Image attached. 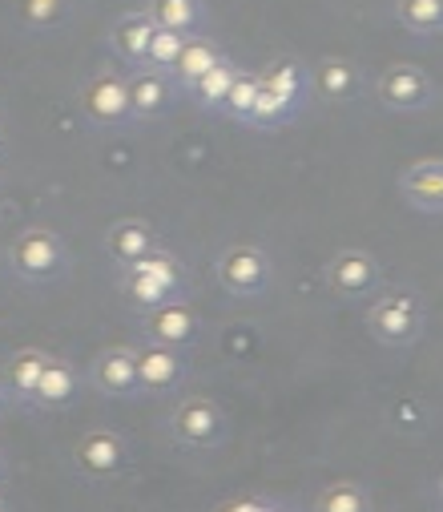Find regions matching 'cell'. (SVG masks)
<instances>
[{
  "mask_svg": "<svg viewBox=\"0 0 443 512\" xmlns=\"http://www.w3.org/2000/svg\"><path fill=\"white\" fill-rule=\"evenodd\" d=\"M13 404V396H9V383H5V375H0V412H5Z\"/></svg>",
  "mask_w": 443,
  "mask_h": 512,
  "instance_id": "83f0119b",
  "label": "cell"
},
{
  "mask_svg": "<svg viewBox=\"0 0 443 512\" xmlns=\"http://www.w3.org/2000/svg\"><path fill=\"white\" fill-rule=\"evenodd\" d=\"M182 45H186V33H174V29H154V41H150V61L162 73H174L178 57H182Z\"/></svg>",
  "mask_w": 443,
  "mask_h": 512,
  "instance_id": "4316f807",
  "label": "cell"
},
{
  "mask_svg": "<svg viewBox=\"0 0 443 512\" xmlns=\"http://www.w3.org/2000/svg\"><path fill=\"white\" fill-rule=\"evenodd\" d=\"M53 363V351H45V347H21V351H13L9 355V363H5V383H9V396H13V404H29L33 408V400H37V388H41V375H45V367Z\"/></svg>",
  "mask_w": 443,
  "mask_h": 512,
  "instance_id": "e0dca14e",
  "label": "cell"
},
{
  "mask_svg": "<svg viewBox=\"0 0 443 512\" xmlns=\"http://www.w3.org/2000/svg\"><path fill=\"white\" fill-rule=\"evenodd\" d=\"M77 396H81V375H77V367H73L69 359L53 355V363H49L45 375H41V388H37L33 408H41V412H61V408L77 404Z\"/></svg>",
  "mask_w": 443,
  "mask_h": 512,
  "instance_id": "d6986e66",
  "label": "cell"
},
{
  "mask_svg": "<svg viewBox=\"0 0 443 512\" xmlns=\"http://www.w3.org/2000/svg\"><path fill=\"white\" fill-rule=\"evenodd\" d=\"M315 512H375V500L359 480H335L315 496Z\"/></svg>",
  "mask_w": 443,
  "mask_h": 512,
  "instance_id": "cb8c5ba5",
  "label": "cell"
},
{
  "mask_svg": "<svg viewBox=\"0 0 443 512\" xmlns=\"http://www.w3.org/2000/svg\"><path fill=\"white\" fill-rule=\"evenodd\" d=\"M81 117L93 130H121L133 121V101H129V77L121 73H93L81 85Z\"/></svg>",
  "mask_w": 443,
  "mask_h": 512,
  "instance_id": "8992f818",
  "label": "cell"
},
{
  "mask_svg": "<svg viewBox=\"0 0 443 512\" xmlns=\"http://www.w3.org/2000/svg\"><path fill=\"white\" fill-rule=\"evenodd\" d=\"M423 303L415 291H379L367 307V331L383 347H411L423 335Z\"/></svg>",
  "mask_w": 443,
  "mask_h": 512,
  "instance_id": "3957f363",
  "label": "cell"
},
{
  "mask_svg": "<svg viewBox=\"0 0 443 512\" xmlns=\"http://www.w3.org/2000/svg\"><path fill=\"white\" fill-rule=\"evenodd\" d=\"M395 21L411 37H439L443 33V0H395Z\"/></svg>",
  "mask_w": 443,
  "mask_h": 512,
  "instance_id": "603a6c76",
  "label": "cell"
},
{
  "mask_svg": "<svg viewBox=\"0 0 443 512\" xmlns=\"http://www.w3.org/2000/svg\"><path fill=\"white\" fill-rule=\"evenodd\" d=\"M141 331H145L150 343H166V347L186 351L198 339L202 319L186 299H174V303H162L154 311H141Z\"/></svg>",
  "mask_w": 443,
  "mask_h": 512,
  "instance_id": "7c38bea8",
  "label": "cell"
},
{
  "mask_svg": "<svg viewBox=\"0 0 443 512\" xmlns=\"http://www.w3.org/2000/svg\"><path fill=\"white\" fill-rule=\"evenodd\" d=\"M399 194L423 214H443V158H419L399 174Z\"/></svg>",
  "mask_w": 443,
  "mask_h": 512,
  "instance_id": "2e32d148",
  "label": "cell"
},
{
  "mask_svg": "<svg viewBox=\"0 0 443 512\" xmlns=\"http://www.w3.org/2000/svg\"><path fill=\"white\" fill-rule=\"evenodd\" d=\"M154 17L158 29H174V33H202L206 25V9H202V0H150V9H145Z\"/></svg>",
  "mask_w": 443,
  "mask_h": 512,
  "instance_id": "7402d4cb",
  "label": "cell"
},
{
  "mask_svg": "<svg viewBox=\"0 0 443 512\" xmlns=\"http://www.w3.org/2000/svg\"><path fill=\"white\" fill-rule=\"evenodd\" d=\"M258 93H262V73H238V81H234V89H230V97H226V105H222V113H230L234 121H242V125H250V117H254V109H258Z\"/></svg>",
  "mask_w": 443,
  "mask_h": 512,
  "instance_id": "d4e9b609",
  "label": "cell"
},
{
  "mask_svg": "<svg viewBox=\"0 0 443 512\" xmlns=\"http://www.w3.org/2000/svg\"><path fill=\"white\" fill-rule=\"evenodd\" d=\"M0 512H13V508H9V500H0Z\"/></svg>",
  "mask_w": 443,
  "mask_h": 512,
  "instance_id": "f546056e",
  "label": "cell"
},
{
  "mask_svg": "<svg viewBox=\"0 0 443 512\" xmlns=\"http://www.w3.org/2000/svg\"><path fill=\"white\" fill-rule=\"evenodd\" d=\"M311 89H315L319 101L347 105V101H355V97L363 93V73H359V65H355L351 57L327 53V57H319V61L311 65Z\"/></svg>",
  "mask_w": 443,
  "mask_h": 512,
  "instance_id": "4fadbf2b",
  "label": "cell"
},
{
  "mask_svg": "<svg viewBox=\"0 0 443 512\" xmlns=\"http://www.w3.org/2000/svg\"><path fill=\"white\" fill-rule=\"evenodd\" d=\"M5 472H9V464H5V452H0V484H5Z\"/></svg>",
  "mask_w": 443,
  "mask_h": 512,
  "instance_id": "f1b7e54d",
  "label": "cell"
},
{
  "mask_svg": "<svg viewBox=\"0 0 443 512\" xmlns=\"http://www.w3.org/2000/svg\"><path fill=\"white\" fill-rule=\"evenodd\" d=\"M137 375H141L145 396H174L190 379V367H186V355L178 347L145 343V347H137Z\"/></svg>",
  "mask_w": 443,
  "mask_h": 512,
  "instance_id": "8fae6325",
  "label": "cell"
},
{
  "mask_svg": "<svg viewBox=\"0 0 443 512\" xmlns=\"http://www.w3.org/2000/svg\"><path fill=\"white\" fill-rule=\"evenodd\" d=\"M170 436L186 452H214L226 440V412L210 396H182L170 412Z\"/></svg>",
  "mask_w": 443,
  "mask_h": 512,
  "instance_id": "5b68a950",
  "label": "cell"
},
{
  "mask_svg": "<svg viewBox=\"0 0 443 512\" xmlns=\"http://www.w3.org/2000/svg\"><path fill=\"white\" fill-rule=\"evenodd\" d=\"M323 279H327V291H331L335 299L355 303V299H375V295H379V287H383V267H379V259H375L371 250L347 246V250H339L335 259L327 263Z\"/></svg>",
  "mask_w": 443,
  "mask_h": 512,
  "instance_id": "ba28073f",
  "label": "cell"
},
{
  "mask_svg": "<svg viewBox=\"0 0 443 512\" xmlns=\"http://www.w3.org/2000/svg\"><path fill=\"white\" fill-rule=\"evenodd\" d=\"M238 65L230 61V57H222L210 73H202L190 89H182L198 109H210V113H222V105H226V97H230V89H234V81H238Z\"/></svg>",
  "mask_w": 443,
  "mask_h": 512,
  "instance_id": "ffe728a7",
  "label": "cell"
},
{
  "mask_svg": "<svg viewBox=\"0 0 443 512\" xmlns=\"http://www.w3.org/2000/svg\"><path fill=\"white\" fill-rule=\"evenodd\" d=\"M182 291H186V267L162 246L154 254H145L141 263L121 271V295L137 311H154L162 303H174V299H182Z\"/></svg>",
  "mask_w": 443,
  "mask_h": 512,
  "instance_id": "6da1fadb",
  "label": "cell"
},
{
  "mask_svg": "<svg viewBox=\"0 0 443 512\" xmlns=\"http://www.w3.org/2000/svg\"><path fill=\"white\" fill-rule=\"evenodd\" d=\"M73 468L89 484H109L129 468V440L113 428H89L73 444Z\"/></svg>",
  "mask_w": 443,
  "mask_h": 512,
  "instance_id": "52a82bcc",
  "label": "cell"
},
{
  "mask_svg": "<svg viewBox=\"0 0 443 512\" xmlns=\"http://www.w3.org/2000/svg\"><path fill=\"white\" fill-rule=\"evenodd\" d=\"M9 267L21 283H53L65 275L69 267V250H65V238L53 230V226H25L17 230V238L9 242Z\"/></svg>",
  "mask_w": 443,
  "mask_h": 512,
  "instance_id": "7a4b0ae2",
  "label": "cell"
},
{
  "mask_svg": "<svg viewBox=\"0 0 443 512\" xmlns=\"http://www.w3.org/2000/svg\"><path fill=\"white\" fill-rule=\"evenodd\" d=\"M154 17L150 13H125L117 25H113V33H109V45H113V53H117V61L121 65H133V69H141L145 61H150V41H154Z\"/></svg>",
  "mask_w": 443,
  "mask_h": 512,
  "instance_id": "ac0fdd59",
  "label": "cell"
},
{
  "mask_svg": "<svg viewBox=\"0 0 443 512\" xmlns=\"http://www.w3.org/2000/svg\"><path fill=\"white\" fill-rule=\"evenodd\" d=\"M214 279L234 299H258L274 283V263H270V254L262 246L234 242V246H226L214 259Z\"/></svg>",
  "mask_w": 443,
  "mask_h": 512,
  "instance_id": "277c9868",
  "label": "cell"
},
{
  "mask_svg": "<svg viewBox=\"0 0 443 512\" xmlns=\"http://www.w3.org/2000/svg\"><path fill=\"white\" fill-rule=\"evenodd\" d=\"M105 250H109V259L117 271L141 263L145 254H154L158 250V234L154 226L145 222V218H117L109 230H105Z\"/></svg>",
  "mask_w": 443,
  "mask_h": 512,
  "instance_id": "9a60e30c",
  "label": "cell"
},
{
  "mask_svg": "<svg viewBox=\"0 0 443 512\" xmlns=\"http://www.w3.org/2000/svg\"><path fill=\"white\" fill-rule=\"evenodd\" d=\"M375 101L391 113H419L435 101V81L419 69V65H387L375 81Z\"/></svg>",
  "mask_w": 443,
  "mask_h": 512,
  "instance_id": "9c48e42d",
  "label": "cell"
},
{
  "mask_svg": "<svg viewBox=\"0 0 443 512\" xmlns=\"http://www.w3.org/2000/svg\"><path fill=\"white\" fill-rule=\"evenodd\" d=\"M178 97V81L154 65H141L129 73V101H133V121L162 117Z\"/></svg>",
  "mask_w": 443,
  "mask_h": 512,
  "instance_id": "5bb4252c",
  "label": "cell"
},
{
  "mask_svg": "<svg viewBox=\"0 0 443 512\" xmlns=\"http://www.w3.org/2000/svg\"><path fill=\"white\" fill-rule=\"evenodd\" d=\"M439 496H443V476H439Z\"/></svg>",
  "mask_w": 443,
  "mask_h": 512,
  "instance_id": "4dcf8cb0",
  "label": "cell"
},
{
  "mask_svg": "<svg viewBox=\"0 0 443 512\" xmlns=\"http://www.w3.org/2000/svg\"><path fill=\"white\" fill-rule=\"evenodd\" d=\"M93 392L105 400H137L141 396V375H137V347H105L89 367Z\"/></svg>",
  "mask_w": 443,
  "mask_h": 512,
  "instance_id": "30bf717a",
  "label": "cell"
},
{
  "mask_svg": "<svg viewBox=\"0 0 443 512\" xmlns=\"http://www.w3.org/2000/svg\"><path fill=\"white\" fill-rule=\"evenodd\" d=\"M226 53L218 49V41L214 37H202V33H194V37H186V45H182V57H178V65H174V81H178V89H190L202 73H210L218 61H222Z\"/></svg>",
  "mask_w": 443,
  "mask_h": 512,
  "instance_id": "44dd1931",
  "label": "cell"
},
{
  "mask_svg": "<svg viewBox=\"0 0 443 512\" xmlns=\"http://www.w3.org/2000/svg\"><path fill=\"white\" fill-rule=\"evenodd\" d=\"M17 13L29 29L45 33V29H57L69 17V0H17Z\"/></svg>",
  "mask_w": 443,
  "mask_h": 512,
  "instance_id": "484cf974",
  "label": "cell"
}]
</instances>
